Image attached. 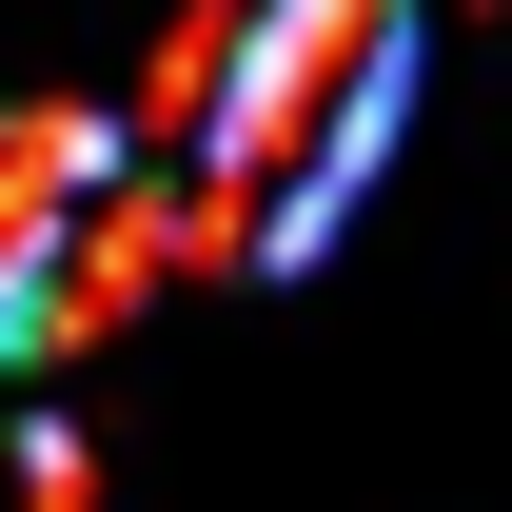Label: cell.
<instances>
[{
    "instance_id": "obj_1",
    "label": "cell",
    "mask_w": 512,
    "mask_h": 512,
    "mask_svg": "<svg viewBox=\"0 0 512 512\" xmlns=\"http://www.w3.org/2000/svg\"><path fill=\"white\" fill-rule=\"evenodd\" d=\"M119 138L158 158L178 256L296 276L414 138V0H197Z\"/></svg>"
},
{
    "instance_id": "obj_2",
    "label": "cell",
    "mask_w": 512,
    "mask_h": 512,
    "mask_svg": "<svg viewBox=\"0 0 512 512\" xmlns=\"http://www.w3.org/2000/svg\"><path fill=\"white\" fill-rule=\"evenodd\" d=\"M158 276H178L158 158L99 99H20L0 119V375H60L79 335H119Z\"/></svg>"
},
{
    "instance_id": "obj_3",
    "label": "cell",
    "mask_w": 512,
    "mask_h": 512,
    "mask_svg": "<svg viewBox=\"0 0 512 512\" xmlns=\"http://www.w3.org/2000/svg\"><path fill=\"white\" fill-rule=\"evenodd\" d=\"M0 512H99V453L60 414H0Z\"/></svg>"
}]
</instances>
